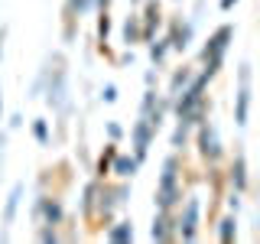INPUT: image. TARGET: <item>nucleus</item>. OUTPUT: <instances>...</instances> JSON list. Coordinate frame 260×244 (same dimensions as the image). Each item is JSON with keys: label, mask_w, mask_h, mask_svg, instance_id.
<instances>
[{"label": "nucleus", "mask_w": 260, "mask_h": 244, "mask_svg": "<svg viewBox=\"0 0 260 244\" xmlns=\"http://www.w3.org/2000/svg\"><path fill=\"white\" fill-rule=\"evenodd\" d=\"M20 199H23V182H16V186H13V192H10V199H7V208H4V222H7V225H10L13 218H16Z\"/></svg>", "instance_id": "1a4fd4ad"}, {"label": "nucleus", "mask_w": 260, "mask_h": 244, "mask_svg": "<svg viewBox=\"0 0 260 244\" xmlns=\"http://www.w3.org/2000/svg\"><path fill=\"white\" fill-rule=\"evenodd\" d=\"M91 4H98V0H69V7H72V10H78V13L91 10Z\"/></svg>", "instance_id": "4be33fe9"}, {"label": "nucleus", "mask_w": 260, "mask_h": 244, "mask_svg": "<svg viewBox=\"0 0 260 244\" xmlns=\"http://www.w3.org/2000/svg\"><path fill=\"white\" fill-rule=\"evenodd\" d=\"M231 182H234V189H244L247 186V173H244V153H238V160H234V169H231Z\"/></svg>", "instance_id": "f8f14e48"}, {"label": "nucleus", "mask_w": 260, "mask_h": 244, "mask_svg": "<svg viewBox=\"0 0 260 244\" xmlns=\"http://www.w3.org/2000/svg\"><path fill=\"white\" fill-rule=\"evenodd\" d=\"M114 173H117V176H134V173H137V160L117 157V160H114Z\"/></svg>", "instance_id": "ddd939ff"}, {"label": "nucleus", "mask_w": 260, "mask_h": 244, "mask_svg": "<svg viewBox=\"0 0 260 244\" xmlns=\"http://www.w3.org/2000/svg\"><path fill=\"white\" fill-rule=\"evenodd\" d=\"M0 43H4V33H0ZM0 55H4V46H0Z\"/></svg>", "instance_id": "cd10ccee"}, {"label": "nucleus", "mask_w": 260, "mask_h": 244, "mask_svg": "<svg viewBox=\"0 0 260 244\" xmlns=\"http://www.w3.org/2000/svg\"><path fill=\"white\" fill-rule=\"evenodd\" d=\"M162 55H166V43H156V46L150 49V59L153 62H162Z\"/></svg>", "instance_id": "5701e85b"}, {"label": "nucleus", "mask_w": 260, "mask_h": 244, "mask_svg": "<svg viewBox=\"0 0 260 244\" xmlns=\"http://www.w3.org/2000/svg\"><path fill=\"white\" fill-rule=\"evenodd\" d=\"M108 33H111V20H108V13H101V20H98V36L108 39Z\"/></svg>", "instance_id": "412c9836"}, {"label": "nucleus", "mask_w": 260, "mask_h": 244, "mask_svg": "<svg viewBox=\"0 0 260 244\" xmlns=\"http://www.w3.org/2000/svg\"><path fill=\"white\" fill-rule=\"evenodd\" d=\"M108 238H111L114 244H124V241H130V238H134V225H130V222H120V225H114L111 231H108Z\"/></svg>", "instance_id": "9d476101"}, {"label": "nucleus", "mask_w": 260, "mask_h": 244, "mask_svg": "<svg viewBox=\"0 0 260 244\" xmlns=\"http://www.w3.org/2000/svg\"><path fill=\"white\" fill-rule=\"evenodd\" d=\"M234 231H238V222H234V218H224L221 228H218V234H221V241H224V244H231V241H234Z\"/></svg>", "instance_id": "dca6fc26"}, {"label": "nucleus", "mask_w": 260, "mask_h": 244, "mask_svg": "<svg viewBox=\"0 0 260 244\" xmlns=\"http://www.w3.org/2000/svg\"><path fill=\"white\" fill-rule=\"evenodd\" d=\"M111 157H114V150H108V153H104V157H101V166H98V169H101V173H104V169H108V163H111Z\"/></svg>", "instance_id": "a878e982"}, {"label": "nucleus", "mask_w": 260, "mask_h": 244, "mask_svg": "<svg viewBox=\"0 0 260 244\" xmlns=\"http://www.w3.org/2000/svg\"><path fill=\"white\" fill-rule=\"evenodd\" d=\"M49 104L52 108H65V72L55 69V78L49 81Z\"/></svg>", "instance_id": "423d86ee"}, {"label": "nucleus", "mask_w": 260, "mask_h": 244, "mask_svg": "<svg viewBox=\"0 0 260 244\" xmlns=\"http://www.w3.org/2000/svg\"><path fill=\"white\" fill-rule=\"evenodd\" d=\"M153 140V127L146 124V120H140V124L134 127V143H137V163H140L146 157V146H150Z\"/></svg>", "instance_id": "0eeeda50"}, {"label": "nucleus", "mask_w": 260, "mask_h": 244, "mask_svg": "<svg viewBox=\"0 0 260 244\" xmlns=\"http://www.w3.org/2000/svg\"><path fill=\"white\" fill-rule=\"evenodd\" d=\"M189 78H192V75H189V69H179L176 75H173V95L179 92V88H185V85H189Z\"/></svg>", "instance_id": "a211bd4d"}, {"label": "nucleus", "mask_w": 260, "mask_h": 244, "mask_svg": "<svg viewBox=\"0 0 260 244\" xmlns=\"http://www.w3.org/2000/svg\"><path fill=\"white\" fill-rule=\"evenodd\" d=\"M185 127H189V124H182V120H179V127H176V137H173V143H176V146H182V143H185Z\"/></svg>", "instance_id": "b1692460"}, {"label": "nucleus", "mask_w": 260, "mask_h": 244, "mask_svg": "<svg viewBox=\"0 0 260 244\" xmlns=\"http://www.w3.org/2000/svg\"><path fill=\"white\" fill-rule=\"evenodd\" d=\"M195 222H199V199H189L182 211V241H195Z\"/></svg>", "instance_id": "39448f33"}, {"label": "nucleus", "mask_w": 260, "mask_h": 244, "mask_svg": "<svg viewBox=\"0 0 260 244\" xmlns=\"http://www.w3.org/2000/svg\"><path fill=\"white\" fill-rule=\"evenodd\" d=\"M247 81H250V65H241V92H238V114H234V120H238L241 127L247 124V104H250Z\"/></svg>", "instance_id": "7ed1b4c3"}, {"label": "nucleus", "mask_w": 260, "mask_h": 244, "mask_svg": "<svg viewBox=\"0 0 260 244\" xmlns=\"http://www.w3.org/2000/svg\"><path fill=\"white\" fill-rule=\"evenodd\" d=\"M153 241H166V238H173V231H169V222H166V218H156V222H153Z\"/></svg>", "instance_id": "2eb2a0df"}, {"label": "nucleus", "mask_w": 260, "mask_h": 244, "mask_svg": "<svg viewBox=\"0 0 260 244\" xmlns=\"http://www.w3.org/2000/svg\"><path fill=\"white\" fill-rule=\"evenodd\" d=\"M153 26H159V4H156V0H150V4H146V29H143L146 39L153 36Z\"/></svg>", "instance_id": "9b49d317"}, {"label": "nucleus", "mask_w": 260, "mask_h": 244, "mask_svg": "<svg viewBox=\"0 0 260 244\" xmlns=\"http://www.w3.org/2000/svg\"><path fill=\"white\" fill-rule=\"evenodd\" d=\"M101 95H104V101H108V104H111V101H117V88H114V85H104V92H101Z\"/></svg>", "instance_id": "393cba45"}, {"label": "nucleus", "mask_w": 260, "mask_h": 244, "mask_svg": "<svg viewBox=\"0 0 260 244\" xmlns=\"http://www.w3.org/2000/svg\"><path fill=\"white\" fill-rule=\"evenodd\" d=\"M32 134H36V140H39V143H46V140H49V127H46V120H36V124H32Z\"/></svg>", "instance_id": "6ab92c4d"}, {"label": "nucleus", "mask_w": 260, "mask_h": 244, "mask_svg": "<svg viewBox=\"0 0 260 244\" xmlns=\"http://www.w3.org/2000/svg\"><path fill=\"white\" fill-rule=\"evenodd\" d=\"M179 199V189H176V160L169 157L162 163V182H159V192H156V202L159 208H173Z\"/></svg>", "instance_id": "f257e3e1"}, {"label": "nucleus", "mask_w": 260, "mask_h": 244, "mask_svg": "<svg viewBox=\"0 0 260 244\" xmlns=\"http://www.w3.org/2000/svg\"><path fill=\"white\" fill-rule=\"evenodd\" d=\"M94 195H98V186H88L85 189V211L91 215V208H94Z\"/></svg>", "instance_id": "aec40b11"}, {"label": "nucleus", "mask_w": 260, "mask_h": 244, "mask_svg": "<svg viewBox=\"0 0 260 244\" xmlns=\"http://www.w3.org/2000/svg\"><path fill=\"white\" fill-rule=\"evenodd\" d=\"M234 4H238V0H221V10H231Z\"/></svg>", "instance_id": "bb28decb"}, {"label": "nucleus", "mask_w": 260, "mask_h": 244, "mask_svg": "<svg viewBox=\"0 0 260 244\" xmlns=\"http://www.w3.org/2000/svg\"><path fill=\"white\" fill-rule=\"evenodd\" d=\"M231 36H234V29L231 26H221L215 36L208 39V46L202 49V59H205V62L208 59H221V55H224V46H228V39H231Z\"/></svg>", "instance_id": "f03ea898"}, {"label": "nucleus", "mask_w": 260, "mask_h": 244, "mask_svg": "<svg viewBox=\"0 0 260 244\" xmlns=\"http://www.w3.org/2000/svg\"><path fill=\"white\" fill-rule=\"evenodd\" d=\"M199 146H202V157L205 160H218L221 157V146H218V134L211 124H202L199 130Z\"/></svg>", "instance_id": "20e7f679"}, {"label": "nucleus", "mask_w": 260, "mask_h": 244, "mask_svg": "<svg viewBox=\"0 0 260 244\" xmlns=\"http://www.w3.org/2000/svg\"><path fill=\"white\" fill-rule=\"evenodd\" d=\"M140 36H143V29H140V20H137V16H130V20L124 23V39H127V43H137Z\"/></svg>", "instance_id": "4468645a"}, {"label": "nucleus", "mask_w": 260, "mask_h": 244, "mask_svg": "<svg viewBox=\"0 0 260 244\" xmlns=\"http://www.w3.org/2000/svg\"><path fill=\"white\" fill-rule=\"evenodd\" d=\"M0 108H4V92H0Z\"/></svg>", "instance_id": "c85d7f7f"}, {"label": "nucleus", "mask_w": 260, "mask_h": 244, "mask_svg": "<svg viewBox=\"0 0 260 244\" xmlns=\"http://www.w3.org/2000/svg\"><path fill=\"white\" fill-rule=\"evenodd\" d=\"M39 208H43V211H46V218H49V225H52V222H59V218H62V208H59V205H55V202H39Z\"/></svg>", "instance_id": "f3484780"}, {"label": "nucleus", "mask_w": 260, "mask_h": 244, "mask_svg": "<svg viewBox=\"0 0 260 244\" xmlns=\"http://www.w3.org/2000/svg\"><path fill=\"white\" fill-rule=\"evenodd\" d=\"M189 39H192V23H182V20H179V23H173V36H169L166 43L182 52V49L189 46Z\"/></svg>", "instance_id": "6e6552de"}]
</instances>
